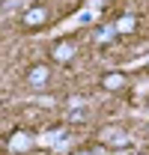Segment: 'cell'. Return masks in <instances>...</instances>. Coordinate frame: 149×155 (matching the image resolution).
I'll return each instance as SVG.
<instances>
[{"label":"cell","instance_id":"13","mask_svg":"<svg viewBox=\"0 0 149 155\" xmlns=\"http://www.w3.org/2000/svg\"><path fill=\"white\" fill-rule=\"evenodd\" d=\"M78 155H98V152H95V149H93V152H90V149H81Z\"/></svg>","mask_w":149,"mask_h":155},{"label":"cell","instance_id":"7","mask_svg":"<svg viewBox=\"0 0 149 155\" xmlns=\"http://www.w3.org/2000/svg\"><path fill=\"white\" fill-rule=\"evenodd\" d=\"M15 12H27V0H6L3 3V18H12Z\"/></svg>","mask_w":149,"mask_h":155},{"label":"cell","instance_id":"8","mask_svg":"<svg viewBox=\"0 0 149 155\" xmlns=\"http://www.w3.org/2000/svg\"><path fill=\"white\" fill-rule=\"evenodd\" d=\"M113 24H116V30H119V33H134V27H137L134 15H119Z\"/></svg>","mask_w":149,"mask_h":155},{"label":"cell","instance_id":"3","mask_svg":"<svg viewBox=\"0 0 149 155\" xmlns=\"http://www.w3.org/2000/svg\"><path fill=\"white\" fill-rule=\"evenodd\" d=\"M24 27H42L48 21V9L45 6H27V12H21Z\"/></svg>","mask_w":149,"mask_h":155},{"label":"cell","instance_id":"5","mask_svg":"<svg viewBox=\"0 0 149 155\" xmlns=\"http://www.w3.org/2000/svg\"><path fill=\"white\" fill-rule=\"evenodd\" d=\"M48 78H51V72H48V66H42V63H39V66H33V69H30V75H27V81H30V87H42V84H45Z\"/></svg>","mask_w":149,"mask_h":155},{"label":"cell","instance_id":"1","mask_svg":"<svg viewBox=\"0 0 149 155\" xmlns=\"http://www.w3.org/2000/svg\"><path fill=\"white\" fill-rule=\"evenodd\" d=\"M98 140L101 143H108V146H113V149H125L131 143V137L122 131V128H113V125H108V128H101L98 131Z\"/></svg>","mask_w":149,"mask_h":155},{"label":"cell","instance_id":"6","mask_svg":"<svg viewBox=\"0 0 149 155\" xmlns=\"http://www.w3.org/2000/svg\"><path fill=\"white\" fill-rule=\"evenodd\" d=\"M74 57V45L72 42H60L54 48V60H60V63H66V60H72Z\"/></svg>","mask_w":149,"mask_h":155},{"label":"cell","instance_id":"9","mask_svg":"<svg viewBox=\"0 0 149 155\" xmlns=\"http://www.w3.org/2000/svg\"><path fill=\"white\" fill-rule=\"evenodd\" d=\"M104 90H119L122 84H125V75H119V72H111V75H104Z\"/></svg>","mask_w":149,"mask_h":155},{"label":"cell","instance_id":"12","mask_svg":"<svg viewBox=\"0 0 149 155\" xmlns=\"http://www.w3.org/2000/svg\"><path fill=\"white\" fill-rule=\"evenodd\" d=\"M72 119H74V122H81V119H84V110H81V107H78V110H72Z\"/></svg>","mask_w":149,"mask_h":155},{"label":"cell","instance_id":"14","mask_svg":"<svg viewBox=\"0 0 149 155\" xmlns=\"http://www.w3.org/2000/svg\"><path fill=\"white\" fill-rule=\"evenodd\" d=\"M113 155H128V152H125V149H119V152H113Z\"/></svg>","mask_w":149,"mask_h":155},{"label":"cell","instance_id":"10","mask_svg":"<svg viewBox=\"0 0 149 155\" xmlns=\"http://www.w3.org/2000/svg\"><path fill=\"white\" fill-rule=\"evenodd\" d=\"M116 33H119V30H116V24H108V27H101V30H98V42H108V39H113L116 36Z\"/></svg>","mask_w":149,"mask_h":155},{"label":"cell","instance_id":"2","mask_svg":"<svg viewBox=\"0 0 149 155\" xmlns=\"http://www.w3.org/2000/svg\"><path fill=\"white\" fill-rule=\"evenodd\" d=\"M33 146H36V134H33V131H27V128L12 131V137H9V149H12V152H27V149H33Z\"/></svg>","mask_w":149,"mask_h":155},{"label":"cell","instance_id":"4","mask_svg":"<svg viewBox=\"0 0 149 155\" xmlns=\"http://www.w3.org/2000/svg\"><path fill=\"white\" fill-rule=\"evenodd\" d=\"M60 137H63V128H51V131H42V134H36V146H48V149H54L57 143H60Z\"/></svg>","mask_w":149,"mask_h":155},{"label":"cell","instance_id":"11","mask_svg":"<svg viewBox=\"0 0 149 155\" xmlns=\"http://www.w3.org/2000/svg\"><path fill=\"white\" fill-rule=\"evenodd\" d=\"M69 146H72V140H69V137H60V143L54 146V152H66Z\"/></svg>","mask_w":149,"mask_h":155}]
</instances>
